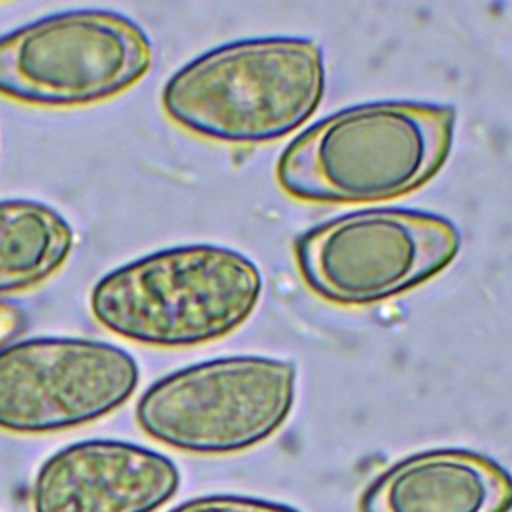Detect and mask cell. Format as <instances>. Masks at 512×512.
<instances>
[{"label":"cell","mask_w":512,"mask_h":512,"mask_svg":"<svg viewBox=\"0 0 512 512\" xmlns=\"http://www.w3.org/2000/svg\"><path fill=\"white\" fill-rule=\"evenodd\" d=\"M456 128L450 104L382 100L336 110L298 134L276 166L280 188L314 204L406 196L444 166Z\"/></svg>","instance_id":"obj_1"},{"label":"cell","mask_w":512,"mask_h":512,"mask_svg":"<svg viewBox=\"0 0 512 512\" xmlns=\"http://www.w3.org/2000/svg\"><path fill=\"white\" fill-rule=\"evenodd\" d=\"M322 48L300 36L220 44L178 68L164 84L166 116L186 132L236 146L280 140L322 102Z\"/></svg>","instance_id":"obj_2"},{"label":"cell","mask_w":512,"mask_h":512,"mask_svg":"<svg viewBox=\"0 0 512 512\" xmlns=\"http://www.w3.org/2000/svg\"><path fill=\"white\" fill-rule=\"evenodd\" d=\"M262 286L260 268L242 252L186 244L104 274L90 292V310L108 332L136 344L190 348L240 328Z\"/></svg>","instance_id":"obj_3"},{"label":"cell","mask_w":512,"mask_h":512,"mask_svg":"<svg viewBox=\"0 0 512 512\" xmlns=\"http://www.w3.org/2000/svg\"><path fill=\"white\" fill-rule=\"evenodd\" d=\"M294 400V362L224 356L184 366L150 384L136 404V422L148 438L168 448L226 456L276 434Z\"/></svg>","instance_id":"obj_4"},{"label":"cell","mask_w":512,"mask_h":512,"mask_svg":"<svg viewBox=\"0 0 512 512\" xmlns=\"http://www.w3.org/2000/svg\"><path fill=\"white\" fill-rule=\"evenodd\" d=\"M456 226L434 212L364 208L302 232L294 260L306 286L336 306H372L404 294L452 264Z\"/></svg>","instance_id":"obj_5"},{"label":"cell","mask_w":512,"mask_h":512,"mask_svg":"<svg viewBox=\"0 0 512 512\" xmlns=\"http://www.w3.org/2000/svg\"><path fill=\"white\" fill-rule=\"evenodd\" d=\"M142 26L98 8L66 10L0 36V96L36 108L106 102L152 68Z\"/></svg>","instance_id":"obj_6"},{"label":"cell","mask_w":512,"mask_h":512,"mask_svg":"<svg viewBox=\"0 0 512 512\" xmlns=\"http://www.w3.org/2000/svg\"><path fill=\"white\" fill-rule=\"evenodd\" d=\"M140 370L120 346L38 336L0 350V430L52 434L100 420L136 390Z\"/></svg>","instance_id":"obj_7"},{"label":"cell","mask_w":512,"mask_h":512,"mask_svg":"<svg viewBox=\"0 0 512 512\" xmlns=\"http://www.w3.org/2000/svg\"><path fill=\"white\" fill-rule=\"evenodd\" d=\"M180 486L176 464L124 440H80L48 456L30 486L32 512H154Z\"/></svg>","instance_id":"obj_8"},{"label":"cell","mask_w":512,"mask_h":512,"mask_svg":"<svg viewBox=\"0 0 512 512\" xmlns=\"http://www.w3.org/2000/svg\"><path fill=\"white\" fill-rule=\"evenodd\" d=\"M512 476L486 454L434 448L380 472L360 494L358 512H510Z\"/></svg>","instance_id":"obj_9"},{"label":"cell","mask_w":512,"mask_h":512,"mask_svg":"<svg viewBox=\"0 0 512 512\" xmlns=\"http://www.w3.org/2000/svg\"><path fill=\"white\" fill-rule=\"evenodd\" d=\"M72 246L74 230L52 206L0 200V296L44 284L66 264Z\"/></svg>","instance_id":"obj_10"},{"label":"cell","mask_w":512,"mask_h":512,"mask_svg":"<svg viewBox=\"0 0 512 512\" xmlns=\"http://www.w3.org/2000/svg\"><path fill=\"white\" fill-rule=\"evenodd\" d=\"M168 512H300L292 506L242 494H206L190 498Z\"/></svg>","instance_id":"obj_11"},{"label":"cell","mask_w":512,"mask_h":512,"mask_svg":"<svg viewBox=\"0 0 512 512\" xmlns=\"http://www.w3.org/2000/svg\"><path fill=\"white\" fill-rule=\"evenodd\" d=\"M28 328V314L14 302L0 298V350L16 342Z\"/></svg>","instance_id":"obj_12"}]
</instances>
